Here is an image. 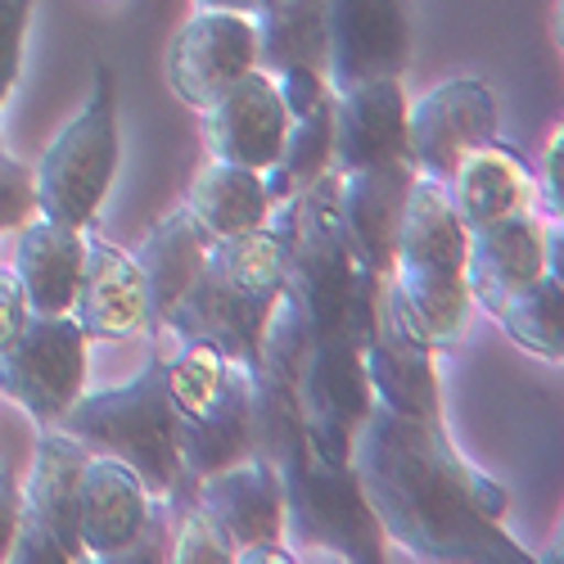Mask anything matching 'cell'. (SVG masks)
Returning <instances> with one entry per match:
<instances>
[{
	"mask_svg": "<svg viewBox=\"0 0 564 564\" xmlns=\"http://www.w3.org/2000/svg\"><path fill=\"white\" fill-rule=\"evenodd\" d=\"M352 469L384 538L420 560L452 564H529L501 520L510 497L479 475L434 420L375 402L352 438Z\"/></svg>",
	"mask_w": 564,
	"mask_h": 564,
	"instance_id": "cell-1",
	"label": "cell"
},
{
	"mask_svg": "<svg viewBox=\"0 0 564 564\" xmlns=\"http://www.w3.org/2000/svg\"><path fill=\"white\" fill-rule=\"evenodd\" d=\"M59 430L86 443L90 456H118L127 460L140 484L150 488L163 510L181 514L185 506H195L199 479H191L181 469L176 452V402L167 393V357L154 352L140 366L135 380L122 389L105 393H82L64 415Z\"/></svg>",
	"mask_w": 564,
	"mask_h": 564,
	"instance_id": "cell-2",
	"label": "cell"
},
{
	"mask_svg": "<svg viewBox=\"0 0 564 564\" xmlns=\"http://www.w3.org/2000/svg\"><path fill=\"white\" fill-rule=\"evenodd\" d=\"M465 226L447 199V185L434 176L411 181L393 245V294L411 325L434 352L456 348L469 330V285H465Z\"/></svg>",
	"mask_w": 564,
	"mask_h": 564,
	"instance_id": "cell-3",
	"label": "cell"
},
{
	"mask_svg": "<svg viewBox=\"0 0 564 564\" xmlns=\"http://www.w3.org/2000/svg\"><path fill=\"white\" fill-rule=\"evenodd\" d=\"M267 217L285 226V294L303 307L312 335H344L361 267L339 230V172H321L303 195L271 204Z\"/></svg>",
	"mask_w": 564,
	"mask_h": 564,
	"instance_id": "cell-4",
	"label": "cell"
},
{
	"mask_svg": "<svg viewBox=\"0 0 564 564\" xmlns=\"http://www.w3.org/2000/svg\"><path fill=\"white\" fill-rule=\"evenodd\" d=\"M285 492V538L294 551H330L352 564L384 560V529L361 492L352 460L321 456L307 438L280 465Z\"/></svg>",
	"mask_w": 564,
	"mask_h": 564,
	"instance_id": "cell-5",
	"label": "cell"
},
{
	"mask_svg": "<svg viewBox=\"0 0 564 564\" xmlns=\"http://www.w3.org/2000/svg\"><path fill=\"white\" fill-rule=\"evenodd\" d=\"M122 159V135H118V77L109 64L96 68L86 109L55 135V145L41 154L32 167V195L36 217H51L64 226L86 230L96 221L113 172Z\"/></svg>",
	"mask_w": 564,
	"mask_h": 564,
	"instance_id": "cell-6",
	"label": "cell"
},
{
	"mask_svg": "<svg viewBox=\"0 0 564 564\" xmlns=\"http://www.w3.org/2000/svg\"><path fill=\"white\" fill-rule=\"evenodd\" d=\"M86 335L73 316H28L23 330L0 348V393L19 402L36 425L59 415L86 393Z\"/></svg>",
	"mask_w": 564,
	"mask_h": 564,
	"instance_id": "cell-7",
	"label": "cell"
},
{
	"mask_svg": "<svg viewBox=\"0 0 564 564\" xmlns=\"http://www.w3.org/2000/svg\"><path fill=\"white\" fill-rule=\"evenodd\" d=\"M294 393H299L307 443L330 460H348L352 438H357V430L366 425V415L375 406L366 366H361V348L348 335L312 339Z\"/></svg>",
	"mask_w": 564,
	"mask_h": 564,
	"instance_id": "cell-8",
	"label": "cell"
},
{
	"mask_svg": "<svg viewBox=\"0 0 564 564\" xmlns=\"http://www.w3.org/2000/svg\"><path fill=\"white\" fill-rule=\"evenodd\" d=\"M497 140V96L479 77L438 82L425 100L406 109V154L420 176L452 181L469 150Z\"/></svg>",
	"mask_w": 564,
	"mask_h": 564,
	"instance_id": "cell-9",
	"label": "cell"
},
{
	"mask_svg": "<svg viewBox=\"0 0 564 564\" xmlns=\"http://www.w3.org/2000/svg\"><path fill=\"white\" fill-rule=\"evenodd\" d=\"M258 68V32L253 14L204 10L185 23L167 45V86L181 105L204 113L226 86Z\"/></svg>",
	"mask_w": 564,
	"mask_h": 564,
	"instance_id": "cell-10",
	"label": "cell"
},
{
	"mask_svg": "<svg viewBox=\"0 0 564 564\" xmlns=\"http://www.w3.org/2000/svg\"><path fill=\"white\" fill-rule=\"evenodd\" d=\"M330 90L366 77H402L411 59V0H325Z\"/></svg>",
	"mask_w": 564,
	"mask_h": 564,
	"instance_id": "cell-11",
	"label": "cell"
},
{
	"mask_svg": "<svg viewBox=\"0 0 564 564\" xmlns=\"http://www.w3.org/2000/svg\"><path fill=\"white\" fill-rule=\"evenodd\" d=\"M271 303L275 299L235 290L213 267V253H208V267L199 271L195 285L167 307L154 339L204 344V348H217L226 361H240L245 370H253L258 366V330H262Z\"/></svg>",
	"mask_w": 564,
	"mask_h": 564,
	"instance_id": "cell-12",
	"label": "cell"
},
{
	"mask_svg": "<svg viewBox=\"0 0 564 564\" xmlns=\"http://www.w3.org/2000/svg\"><path fill=\"white\" fill-rule=\"evenodd\" d=\"M361 366L375 402H384L402 415L415 420H434L443 425V398H438V375H434V348L420 339V330L411 325V316L402 312L393 280L384 290V307L375 321L370 339L361 344Z\"/></svg>",
	"mask_w": 564,
	"mask_h": 564,
	"instance_id": "cell-13",
	"label": "cell"
},
{
	"mask_svg": "<svg viewBox=\"0 0 564 564\" xmlns=\"http://www.w3.org/2000/svg\"><path fill=\"white\" fill-rule=\"evenodd\" d=\"M285 131H290V109L280 100L275 77L267 68H249L199 113V135L208 159L240 163L253 172H267L280 159Z\"/></svg>",
	"mask_w": 564,
	"mask_h": 564,
	"instance_id": "cell-14",
	"label": "cell"
},
{
	"mask_svg": "<svg viewBox=\"0 0 564 564\" xmlns=\"http://www.w3.org/2000/svg\"><path fill=\"white\" fill-rule=\"evenodd\" d=\"M86 339H140L150 330V303H145V275H140L135 253L100 240L86 226V267H82V285L68 312Z\"/></svg>",
	"mask_w": 564,
	"mask_h": 564,
	"instance_id": "cell-15",
	"label": "cell"
},
{
	"mask_svg": "<svg viewBox=\"0 0 564 564\" xmlns=\"http://www.w3.org/2000/svg\"><path fill=\"white\" fill-rule=\"evenodd\" d=\"M411 163L402 77H366L335 90V172Z\"/></svg>",
	"mask_w": 564,
	"mask_h": 564,
	"instance_id": "cell-16",
	"label": "cell"
},
{
	"mask_svg": "<svg viewBox=\"0 0 564 564\" xmlns=\"http://www.w3.org/2000/svg\"><path fill=\"white\" fill-rule=\"evenodd\" d=\"M546 217L551 213H520L465 235L469 303L492 316L514 290L533 285L546 271Z\"/></svg>",
	"mask_w": 564,
	"mask_h": 564,
	"instance_id": "cell-17",
	"label": "cell"
},
{
	"mask_svg": "<svg viewBox=\"0 0 564 564\" xmlns=\"http://www.w3.org/2000/svg\"><path fill=\"white\" fill-rule=\"evenodd\" d=\"M195 506L226 533L235 551H245L253 542H275L285 538V492H280V469L245 456L226 469L199 479Z\"/></svg>",
	"mask_w": 564,
	"mask_h": 564,
	"instance_id": "cell-18",
	"label": "cell"
},
{
	"mask_svg": "<svg viewBox=\"0 0 564 564\" xmlns=\"http://www.w3.org/2000/svg\"><path fill=\"white\" fill-rule=\"evenodd\" d=\"M411 181H415L411 163L339 172V230L357 267H370V271L393 267V245H398Z\"/></svg>",
	"mask_w": 564,
	"mask_h": 564,
	"instance_id": "cell-19",
	"label": "cell"
},
{
	"mask_svg": "<svg viewBox=\"0 0 564 564\" xmlns=\"http://www.w3.org/2000/svg\"><path fill=\"white\" fill-rule=\"evenodd\" d=\"M150 488L118 456H90L77 484V533L90 560H113L150 524Z\"/></svg>",
	"mask_w": 564,
	"mask_h": 564,
	"instance_id": "cell-20",
	"label": "cell"
},
{
	"mask_svg": "<svg viewBox=\"0 0 564 564\" xmlns=\"http://www.w3.org/2000/svg\"><path fill=\"white\" fill-rule=\"evenodd\" d=\"M90 452L82 438H73L59 425H45L32 452V469L23 479V520L51 533L68 560H86L82 533H77V484Z\"/></svg>",
	"mask_w": 564,
	"mask_h": 564,
	"instance_id": "cell-21",
	"label": "cell"
},
{
	"mask_svg": "<svg viewBox=\"0 0 564 564\" xmlns=\"http://www.w3.org/2000/svg\"><path fill=\"white\" fill-rule=\"evenodd\" d=\"M447 199L465 230H479L520 213H538V172L501 140L469 150L447 181Z\"/></svg>",
	"mask_w": 564,
	"mask_h": 564,
	"instance_id": "cell-22",
	"label": "cell"
},
{
	"mask_svg": "<svg viewBox=\"0 0 564 564\" xmlns=\"http://www.w3.org/2000/svg\"><path fill=\"white\" fill-rule=\"evenodd\" d=\"M82 267H86V230L51 221V217H32L19 226V245H14V280L23 285L28 312L36 316H68L77 285H82Z\"/></svg>",
	"mask_w": 564,
	"mask_h": 564,
	"instance_id": "cell-23",
	"label": "cell"
},
{
	"mask_svg": "<svg viewBox=\"0 0 564 564\" xmlns=\"http://www.w3.org/2000/svg\"><path fill=\"white\" fill-rule=\"evenodd\" d=\"M208 253H213V235L185 213H167L150 235L145 245L135 249V262H140V275H145V303H150V330L145 335H159V325L167 316V307L195 285L199 271L208 267Z\"/></svg>",
	"mask_w": 564,
	"mask_h": 564,
	"instance_id": "cell-24",
	"label": "cell"
},
{
	"mask_svg": "<svg viewBox=\"0 0 564 564\" xmlns=\"http://www.w3.org/2000/svg\"><path fill=\"white\" fill-rule=\"evenodd\" d=\"M249 389L253 370L230 366L221 398L204 415H176V452L191 479H204L213 469H226L249 456Z\"/></svg>",
	"mask_w": 564,
	"mask_h": 564,
	"instance_id": "cell-25",
	"label": "cell"
},
{
	"mask_svg": "<svg viewBox=\"0 0 564 564\" xmlns=\"http://www.w3.org/2000/svg\"><path fill=\"white\" fill-rule=\"evenodd\" d=\"M185 213H191L213 240H230V235L258 230L267 221V213H271L262 172L208 159L195 172L191 191H185Z\"/></svg>",
	"mask_w": 564,
	"mask_h": 564,
	"instance_id": "cell-26",
	"label": "cell"
},
{
	"mask_svg": "<svg viewBox=\"0 0 564 564\" xmlns=\"http://www.w3.org/2000/svg\"><path fill=\"white\" fill-rule=\"evenodd\" d=\"M253 32H258V68H267L271 77L285 68L325 73V64H330L325 0H267L253 19Z\"/></svg>",
	"mask_w": 564,
	"mask_h": 564,
	"instance_id": "cell-27",
	"label": "cell"
},
{
	"mask_svg": "<svg viewBox=\"0 0 564 564\" xmlns=\"http://www.w3.org/2000/svg\"><path fill=\"white\" fill-rule=\"evenodd\" d=\"M330 159H335V96L321 100V105H316L312 113H303V118H290V131H285V145H280V159L262 172L267 199L280 204V199L303 195L321 172H330Z\"/></svg>",
	"mask_w": 564,
	"mask_h": 564,
	"instance_id": "cell-28",
	"label": "cell"
},
{
	"mask_svg": "<svg viewBox=\"0 0 564 564\" xmlns=\"http://www.w3.org/2000/svg\"><path fill=\"white\" fill-rule=\"evenodd\" d=\"M492 316L520 348H529L546 361L564 357V280L560 275L542 271L533 285L514 290Z\"/></svg>",
	"mask_w": 564,
	"mask_h": 564,
	"instance_id": "cell-29",
	"label": "cell"
},
{
	"mask_svg": "<svg viewBox=\"0 0 564 564\" xmlns=\"http://www.w3.org/2000/svg\"><path fill=\"white\" fill-rule=\"evenodd\" d=\"M303 438L307 434H303L299 393L290 384L267 380V375H253V389H249V456L280 469Z\"/></svg>",
	"mask_w": 564,
	"mask_h": 564,
	"instance_id": "cell-30",
	"label": "cell"
},
{
	"mask_svg": "<svg viewBox=\"0 0 564 564\" xmlns=\"http://www.w3.org/2000/svg\"><path fill=\"white\" fill-rule=\"evenodd\" d=\"M312 325L303 316V307L280 290L267 321H262V330H258V366L253 375H267V380L275 384H299V370L307 361V348H312Z\"/></svg>",
	"mask_w": 564,
	"mask_h": 564,
	"instance_id": "cell-31",
	"label": "cell"
},
{
	"mask_svg": "<svg viewBox=\"0 0 564 564\" xmlns=\"http://www.w3.org/2000/svg\"><path fill=\"white\" fill-rule=\"evenodd\" d=\"M230 366H240V361H226L217 348H204V344H181L167 357V393L176 402V415H204L221 398Z\"/></svg>",
	"mask_w": 564,
	"mask_h": 564,
	"instance_id": "cell-32",
	"label": "cell"
},
{
	"mask_svg": "<svg viewBox=\"0 0 564 564\" xmlns=\"http://www.w3.org/2000/svg\"><path fill=\"white\" fill-rule=\"evenodd\" d=\"M172 520H176V533H172L167 560H176V564H230L235 560V546L199 506H185Z\"/></svg>",
	"mask_w": 564,
	"mask_h": 564,
	"instance_id": "cell-33",
	"label": "cell"
},
{
	"mask_svg": "<svg viewBox=\"0 0 564 564\" xmlns=\"http://www.w3.org/2000/svg\"><path fill=\"white\" fill-rule=\"evenodd\" d=\"M36 217V195H32V167L19 163L6 140H0V230H19L23 221Z\"/></svg>",
	"mask_w": 564,
	"mask_h": 564,
	"instance_id": "cell-34",
	"label": "cell"
},
{
	"mask_svg": "<svg viewBox=\"0 0 564 564\" xmlns=\"http://www.w3.org/2000/svg\"><path fill=\"white\" fill-rule=\"evenodd\" d=\"M32 19V0H0V105L23 73V36Z\"/></svg>",
	"mask_w": 564,
	"mask_h": 564,
	"instance_id": "cell-35",
	"label": "cell"
},
{
	"mask_svg": "<svg viewBox=\"0 0 564 564\" xmlns=\"http://www.w3.org/2000/svg\"><path fill=\"white\" fill-rule=\"evenodd\" d=\"M275 90H280V100H285L290 118H303L321 100L335 96L330 82H325V73H316V68H285V73H275Z\"/></svg>",
	"mask_w": 564,
	"mask_h": 564,
	"instance_id": "cell-36",
	"label": "cell"
},
{
	"mask_svg": "<svg viewBox=\"0 0 564 564\" xmlns=\"http://www.w3.org/2000/svg\"><path fill=\"white\" fill-rule=\"evenodd\" d=\"M538 208H546L551 217H560V208H564V135H560V131L551 135V145H546V154H542Z\"/></svg>",
	"mask_w": 564,
	"mask_h": 564,
	"instance_id": "cell-37",
	"label": "cell"
},
{
	"mask_svg": "<svg viewBox=\"0 0 564 564\" xmlns=\"http://www.w3.org/2000/svg\"><path fill=\"white\" fill-rule=\"evenodd\" d=\"M19 524H23V479L0 469V560H10Z\"/></svg>",
	"mask_w": 564,
	"mask_h": 564,
	"instance_id": "cell-38",
	"label": "cell"
},
{
	"mask_svg": "<svg viewBox=\"0 0 564 564\" xmlns=\"http://www.w3.org/2000/svg\"><path fill=\"white\" fill-rule=\"evenodd\" d=\"M28 299H23V285L14 280V271H0V348H6L28 321Z\"/></svg>",
	"mask_w": 564,
	"mask_h": 564,
	"instance_id": "cell-39",
	"label": "cell"
},
{
	"mask_svg": "<svg viewBox=\"0 0 564 564\" xmlns=\"http://www.w3.org/2000/svg\"><path fill=\"white\" fill-rule=\"evenodd\" d=\"M199 10H235V14H258L267 0H195Z\"/></svg>",
	"mask_w": 564,
	"mask_h": 564,
	"instance_id": "cell-40",
	"label": "cell"
}]
</instances>
